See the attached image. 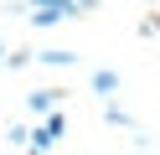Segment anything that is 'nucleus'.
<instances>
[{"mask_svg":"<svg viewBox=\"0 0 160 155\" xmlns=\"http://www.w3.org/2000/svg\"><path fill=\"white\" fill-rule=\"evenodd\" d=\"M0 62H5V47H0Z\"/></svg>","mask_w":160,"mask_h":155,"instance_id":"obj_9","label":"nucleus"},{"mask_svg":"<svg viewBox=\"0 0 160 155\" xmlns=\"http://www.w3.org/2000/svg\"><path fill=\"white\" fill-rule=\"evenodd\" d=\"M26 103H31V114H52V109H57V88H36Z\"/></svg>","mask_w":160,"mask_h":155,"instance_id":"obj_3","label":"nucleus"},{"mask_svg":"<svg viewBox=\"0 0 160 155\" xmlns=\"http://www.w3.org/2000/svg\"><path fill=\"white\" fill-rule=\"evenodd\" d=\"M72 5H78V10H93V5H98V0H72Z\"/></svg>","mask_w":160,"mask_h":155,"instance_id":"obj_8","label":"nucleus"},{"mask_svg":"<svg viewBox=\"0 0 160 155\" xmlns=\"http://www.w3.org/2000/svg\"><path fill=\"white\" fill-rule=\"evenodd\" d=\"M93 93H98V98H108V93H119V72L98 67V72H93Z\"/></svg>","mask_w":160,"mask_h":155,"instance_id":"obj_2","label":"nucleus"},{"mask_svg":"<svg viewBox=\"0 0 160 155\" xmlns=\"http://www.w3.org/2000/svg\"><path fill=\"white\" fill-rule=\"evenodd\" d=\"M31 5H47V10H62V16H83L72 0H31Z\"/></svg>","mask_w":160,"mask_h":155,"instance_id":"obj_6","label":"nucleus"},{"mask_svg":"<svg viewBox=\"0 0 160 155\" xmlns=\"http://www.w3.org/2000/svg\"><path fill=\"white\" fill-rule=\"evenodd\" d=\"M42 62H47V67H72V62H78V52H62V47H52V52H42Z\"/></svg>","mask_w":160,"mask_h":155,"instance_id":"obj_4","label":"nucleus"},{"mask_svg":"<svg viewBox=\"0 0 160 155\" xmlns=\"http://www.w3.org/2000/svg\"><path fill=\"white\" fill-rule=\"evenodd\" d=\"M103 119H108V124H119V129H129V124H134V119H129L124 109H114V103H108V109H103Z\"/></svg>","mask_w":160,"mask_h":155,"instance_id":"obj_7","label":"nucleus"},{"mask_svg":"<svg viewBox=\"0 0 160 155\" xmlns=\"http://www.w3.org/2000/svg\"><path fill=\"white\" fill-rule=\"evenodd\" d=\"M57 21H67L62 10H47V5H36V10H31V26H57Z\"/></svg>","mask_w":160,"mask_h":155,"instance_id":"obj_5","label":"nucleus"},{"mask_svg":"<svg viewBox=\"0 0 160 155\" xmlns=\"http://www.w3.org/2000/svg\"><path fill=\"white\" fill-rule=\"evenodd\" d=\"M62 134H67V119H62V114H42V124L31 129V150H52Z\"/></svg>","mask_w":160,"mask_h":155,"instance_id":"obj_1","label":"nucleus"}]
</instances>
